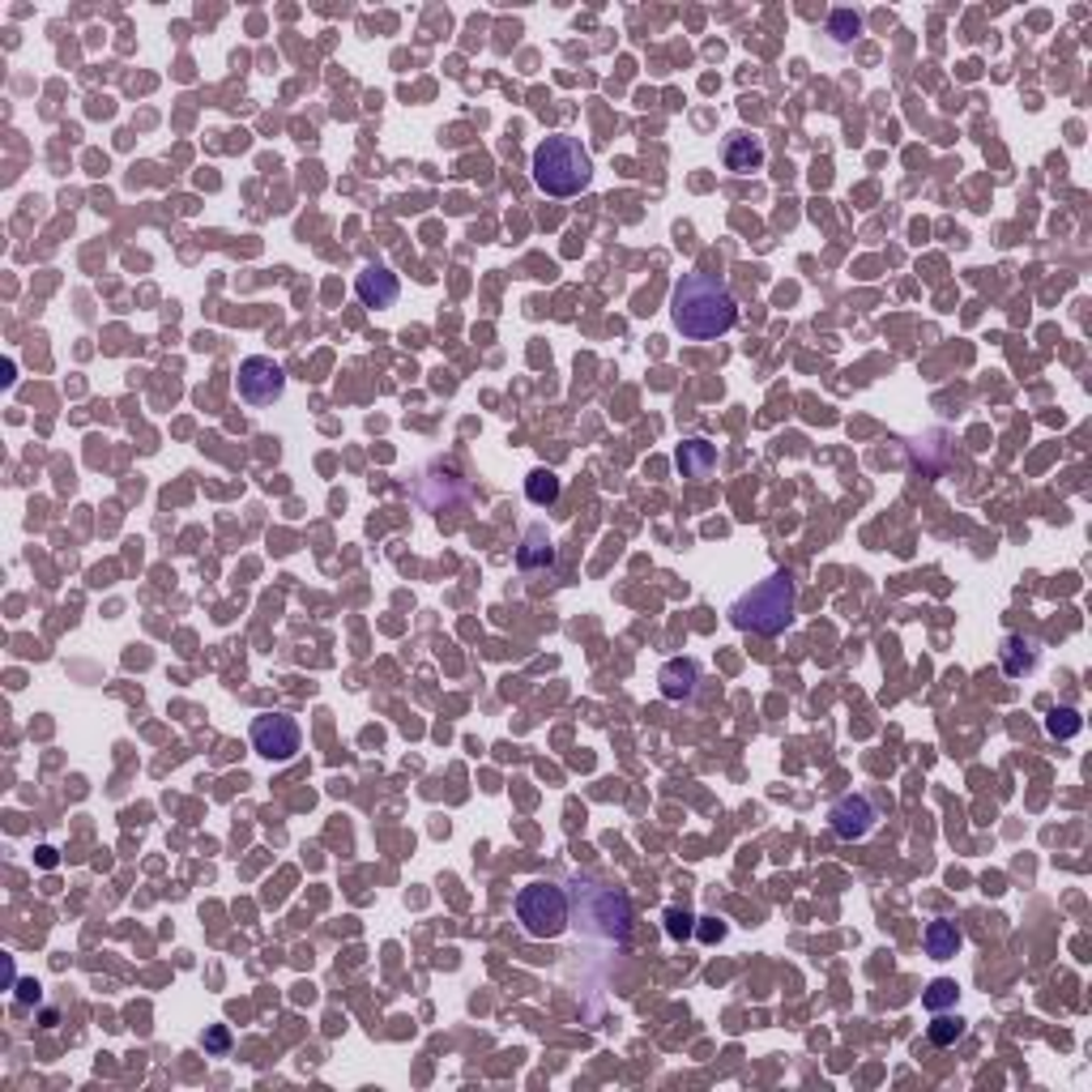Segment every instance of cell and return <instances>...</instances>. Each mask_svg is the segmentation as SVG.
I'll return each instance as SVG.
<instances>
[{
  "label": "cell",
  "instance_id": "cell-1",
  "mask_svg": "<svg viewBox=\"0 0 1092 1092\" xmlns=\"http://www.w3.org/2000/svg\"><path fill=\"white\" fill-rule=\"evenodd\" d=\"M671 321L688 342H718L738 321V304L722 274H683L671 295Z\"/></svg>",
  "mask_w": 1092,
  "mask_h": 1092
},
{
  "label": "cell",
  "instance_id": "cell-2",
  "mask_svg": "<svg viewBox=\"0 0 1092 1092\" xmlns=\"http://www.w3.org/2000/svg\"><path fill=\"white\" fill-rule=\"evenodd\" d=\"M794 611H798L794 576L772 572L729 606V624L742 632H755V636H781L785 628H794Z\"/></svg>",
  "mask_w": 1092,
  "mask_h": 1092
},
{
  "label": "cell",
  "instance_id": "cell-3",
  "mask_svg": "<svg viewBox=\"0 0 1092 1092\" xmlns=\"http://www.w3.org/2000/svg\"><path fill=\"white\" fill-rule=\"evenodd\" d=\"M534 184L547 193V197H576L589 188L594 180V158L589 150L576 141V137H547L538 150H534Z\"/></svg>",
  "mask_w": 1092,
  "mask_h": 1092
},
{
  "label": "cell",
  "instance_id": "cell-4",
  "mask_svg": "<svg viewBox=\"0 0 1092 1092\" xmlns=\"http://www.w3.org/2000/svg\"><path fill=\"white\" fill-rule=\"evenodd\" d=\"M576 926L589 939H606L624 948L632 935V901L606 883H576Z\"/></svg>",
  "mask_w": 1092,
  "mask_h": 1092
},
{
  "label": "cell",
  "instance_id": "cell-5",
  "mask_svg": "<svg viewBox=\"0 0 1092 1092\" xmlns=\"http://www.w3.org/2000/svg\"><path fill=\"white\" fill-rule=\"evenodd\" d=\"M517 922L525 926L529 939H559L568 930V922H572V901L551 879L525 883L517 892Z\"/></svg>",
  "mask_w": 1092,
  "mask_h": 1092
},
{
  "label": "cell",
  "instance_id": "cell-6",
  "mask_svg": "<svg viewBox=\"0 0 1092 1092\" xmlns=\"http://www.w3.org/2000/svg\"><path fill=\"white\" fill-rule=\"evenodd\" d=\"M248 738H252V751L265 755L270 764H291V759L299 755V747H304V729H299V722H295L291 713H265V718H257Z\"/></svg>",
  "mask_w": 1092,
  "mask_h": 1092
},
{
  "label": "cell",
  "instance_id": "cell-7",
  "mask_svg": "<svg viewBox=\"0 0 1092 1092\" xmlns=\"http://www.w3.org/2000/svg\"><path fill=\"white\" fill-rule=\"evenodd\" d=\"M883 819V806L871 794H841L828 811V828L841 841H866Z\"/></svg>",
  "mask_w": 1092,
  "mask_h": 1092
},
{
  "label": "cell",
  "instance_id": "cell-8",
  "mask_svg": "<svg viewBox=\"0 0 1092 1092\" xmlns=\"http://www.w3.org/2000/svg\"><path fill=\"white\" fill-rule=\"evenodd\" d=\"M282 393H287V371L274 364L270 355H248L240 364V397L248 405H257V410L274 405Z\"/></svg>",
  "mask_w": 1092,
  "mask_h": 1092
},
{
  "label": "cell",
  "instance_id": "cell-9",
  "mask_svg": "<svg viewBox=\"0 0 1092 1092\" xmlns=\"http://www.w3.org/2000/svg\"><path fill=\"white\" fill-rule=\"evenodd\" d=\"M355 295H359L364 308H393L397 295H401V282H397V274L384 270V265H367L364 274L355 278Z\"/></svg>",
  "mask_w": 1092,
  "mask_h": 1092
},
{
  "label": "cell",
  "instance_id": "cell-10",
  "mask_svg": "<svg viewBox=\"0 0 1092 1092\" xmlns=\"http://www.w3.org/2000/svg\"><path fill=\"white\" fill-rule=\"evenodd\" d=\"M999 662H1003V671L1012 675V679H1025V675H1033L1037 666H1042V641H1033V636H1003V645H999Z\"/></svg>",
  "mask_w": 1092,
  "mask_h": 1092
},
{
  "label": "cell",
  "instance_id": "cell-11",
  "mask_svg": "<svg viewBox=\"0 0 1092 1092\" xmlns=\"http://www.w3.org/2000/svg\"><path fill=\"white\" fill-rule=\"evenodd\" d=\"M675 465H679V474L683 478H713V470H718V444H709V440H683L679 448H675Z\"/></svg>",
  "mask_w": 1092,
  "mask_h": 1092
},
{
  "label": "cell",
  "instance_id": "cell-12",
  "mask_svg": "<svg viewBox=\"0 0 1092 1092\" xmlns=\"http://www.w3.org/2000/svg\"><path fill=\"white\" fill-rule=\"evenodd\" d=\"M722 158L734 175H751L764 167V141L751 137V133H729L726 145H722Z\"/></svg>",
  "mask_w": 1092,
  "mask_h": 1092
},
{
  "label": "cell",
  "instance_id": "cell-13",
  "mask_svg": "<svg viewBox=\"0 0 1092 1092\" xmlns=\"http://www.w3.org/2000/svg\"><path fill=\"white\" fill-rule=\"evenodd\" d=\"M658 683H662V696H666V701H692V696H696V683H701V666H696L692 658H675V662L662 666Z\"/></svg>",
  "mask_w": 1092,
  "mask_h": 1092
},
{
  "label": "cell",
  "instance_id": "cell-14",
  "mask_svg": "<svg viewBox=\"0 0 1092 1092\" xmlns=\"http://www.w3.org/2000/svg\"><path fill=\"white\" fill-rule=\"evenodd\" d=\"M922 943H926V956H935V960H952V956L960 952L965 935H960V926H956V922H948V918H935V922L926 926Z\"/></svg>",
  "mask_w": 1092,
  "mask_h": 1092
},
{
  "label": "cell",
  "instance_id": "cell-15",
  "mask_svg": "<svg viewBox=\"0 0 1092 1092\" xmlns=\"http://www.w3.org/2000/svg\"><path fill=\"white\" fill-rule=\"evenodd\" d=\"M551 559H555V542H551V534H547L542 525H534V529L525 534L521 551H517V564H521L525 572H534V568H551Z\"/></svg>",
  "mask_w": 1092,
  "mask_h": 1092
},
{
  "label": "cell",
  "instance_id": "cell-16",
  "mask_svg": "<svg viewBox=\"0 0 1092 1092\" xmlns=\"http://www.w3.org/2000/svg\"><path fill=\"white\" fill-rule=\"evenodd\" d=\"M525 495H529V504L551 508V504L559 499V478H555L551 470H534V474L525 478Z\"/></svg>",
  "mask_w": 1092,
  "mask_h": 1092
},
{
  "label": "cell",
  "instance_id": "cell-17",
  "mask_svg": "<svg viewBox=\"0 0 1092 1092\" xmlns=\"http://www.w3.org/2000/svg\"><path fill=\"white\" fill-rule=\"evenodd\" d=\"M956 999H960V986H956L952 978H935V982L926 986V995H922V1003H926L930 1012H948V1008H956Z\"/></svg>",
  "mask_w": 1092,
  "mask_h": 1092
},
{
  "label": "cell",
  "instance_id": "cell-18",
  "mask_svg": "<svg viewBox=\"0 0 1092 1092\" xmlns=\"http://www.w3.org/2000/svg\"><path fill=\"white\" fill-rule=\"evenodd\" d=\"M828 34L845 47L849 39H858V34H862V17H858V13H849V9H836V13L828 17Z\"/></svg>",
  "mask_w": 1092,
  "mask_h": 1092
},
{
  "label": "cell",
  "instance_id": "cell-19",
  "mask_svg": "<svg viewBox=\"0 0 1092 1092\" xmlns=\"http://www.w3.org/2000/svg\"><path fill=\"white\" fill-rule=\"evenodd\" d=\"M1080 726H1085V722H1080V713H1076V709H1055V713L1046 718V729H1050L1055 738H1076Z\"/></svg>",
  "mask_w": 1092,
  "mask_h": 1092
},
{
  "label": "cell",
  "instance_id": "cell-20",
  "mask_svg": "<svg viewBox=\"0 0 1092 1092\" xmlns=\"http://www.w3.org/2000/svg\"><path fill=\"white\" fill-rule=\"evenodd\" d=\"M939 1016V1012H935ZM965 1037V1025L960 1020H952V1016H939L935 1025H930V1042L935 1046H952V1042H960Z\"/></svg>",
  "mask_w": 1092,
  "mask_h": 1092
},
{
  "label": "cell",
  "instance_id": "cell-21",
  "mask_svg": "<svg viewBox=\"0 0 1092 1092\" xmlns=\"http://www.w3.org/2000/svg\"><path fill=\"white\" fill-rule=\"evenodd\" d=\"M692 922H696V918H692L688 909H666V935H671V939H688V935L696 930Z\"/></svg>",
  "mask_w": 1092,
  "mask_h": 1092
},
{
  "label": "cell",
  "instance_id": "cell-22",
  "mask_svg": "<svg viewBox=\"0 0 1092 1092\" xmlns=\"http://www.w3.org/2000/svg\"><path fill=\"white\" fill-rule=\"evenodd\" d=\"M227 1046H231V1033H227V1029H222V1025H218V1029H210V1033H205V1050H210V1055H222V1050H227Z\"/></svg>",
  "mask_w": 1092,
  "mask_h": 1092
},
{
  "label": "cell",
  "instance_id": "cell-23",
  "mask_svg": "<svg viewBox=\"0 0 1092 1092\" xmlns=\"http://www.w3.org/2000/svg\"><path fill=\"white\" fill-rule=\"evenodd\" d=\"M701 922H705V926H696V935H701L705 943H718V939L726 935V926H722L718 918H701Z\"/></svg>",
  "mask_w": 1092,
  "mask_h": 1092
},
{
  "label": "cell",
  "instance_id": "cell-24",
  "mask_svg": "<svg viewBox=\"0 0 1092 1092\" xmlns=\"http://www.w3.org/2000/svg\"><path fill=\"white\" fill-rule=\"evenodd\" d=\"M17 999H21V1003H39V986H34V982H21V986H17Z\"/></svg>",
  "mask_w": 1092,
  "mask_h": 1092
},
{
  "label": "cell",
  "instance_id": "cell-25",
  "mask_svg": "<svg viewBox=\"0 0 1092 1092\" xmlns=\"http://www.w3.org/2000/svg\"><path fill=\"white\" fill-rule=\"evenodd\" d=\"M39 866H47V871L56 866V849H51V845H43V849H39Z\"/></svg>",
  "mask_w": 1092,
  "mask_h": 1092
}]
</instances>
